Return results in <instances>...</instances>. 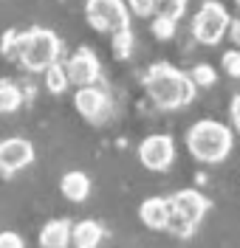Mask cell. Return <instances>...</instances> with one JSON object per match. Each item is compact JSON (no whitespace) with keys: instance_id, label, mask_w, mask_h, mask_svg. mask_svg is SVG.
<instances>
[{"instance_id":"obj_24","label":"cell","mask_w":240,"mask_h":248,"mask_svg":"<svg viewBox=\"0 0 240 248\" xmlns=\"http://www.w3.org/2000/svg\"><path fill=\"white\" fill-rule=\"evenodd\" d=\"M221 65H224V71L232 79H240V51H226Z\"/></svg>"},{"instance_id":"obj_2","label":"cell","mask_w":240,"mask_h":248,"mask_svg":"<svg viewBox=\"0 0 240 248\" xmlns=\"http://www.w3.org/2000/svg\"><path fill=\"white\" fill-rule=\"evenodd\" d=\"M187 150L195 161L201 164H221L229 158L235 136L226 124L215 122V119H201L187 130Z\"/></svg>"},{"instance_id":"obj_22","label":"cell","mask_w":240,"mask_h":248,"mask_svg":"<svg viewBox=\"0 0 240 248\" xmlns=\"http://www.w3.org/2000/svg\"><path fill=\"white\" fill-rule=\"evenodd\" d=\"M184 9H187L184 0H156V12L167 17H176V20L184 17Z\"/></svg>"},{"instance_id":"obj_1","label":"cell","mask_w":240,"mask_h":248,"mask_svg":"<svg viewBox=\"0 0 240 248\" xmlns=\"http://www.w3.org/2000/svg\"><path fill=\"white\" fill-rule=\"evenodd\" d=\"M144 91L159 110H178L195 99L198 85L192 82L190 74L178 71L167 62H159L144 74Z\"/></svg>"},{"instance_id":"obj_16","label":"cell","mask_w":240,"mask_h":248,"mask_svg":"<svg viewBox=\"0 0 240 248\" xmlns=\"http://www.w3.org/2000/svg\"><path fill=\"white\" fill-rule=\"evenodd\" d=\"M43 77H46V91L54 93V96L65 93V91H68V85H71L68 71H65V65H63L60 60L54 62V65H48L46 71H43Z\"/></svg>"},{"instance_id":"obj_6","label":"cell","mask_w":240,"mask_h":248,"mask_svg":"<svg viewBox=\"0 0 240 248\" xmlns=\"http://www.w3.org/2000/svg\"><path fill=\"white\" fill-rule=\"evenodd\" d=\"M74 108H77V113H80L85 122L91 124H105L108 119L113 116V102L111 96L102 91L99 85H82V88H77V93H74Z\"/></svg>"},{"instance_id":"obj_7","label":"cell","mask_w":240,"mask_h":248,"mask_svg":"<svg viewBox=\"0 0 240 248\" xmlns=\"http://www.w3.org/2000/svg\"><path fill=\"white\" fill-rule=\"evenodd\" d=\"M139 161H142L144 170L150 172L170 170L173 161H176V141H173V136H164V133L147 136L139 144Z\"/></svg>"},{"instance_id":"obj_26","label":"cell","mask_w":240,"mask_h":248,"mask_svg":"<svg viewBox=\"0 0 240 248\" xmlns=\"http://www.w3.org/2000/svg\"><path fill=\"white\" fill-rule=\"evenodd\" d=\"M229 119H232V124L240 130V93L232 99V105H229Z\"/></svg>"},{"instance_id":"obj_21","label":"cell","mask_w":240,"mask_h":248,"mask_svg":"<svg viewBox=\"0 0 240 248\" xmlns=\"http://www.w3.org/2000/svg\"><path fill=\"white\" fill-rule=\"evenodd\" d=\"M20 31H15V29H9L6 34H3V40H0V54L3 57H9V60H17L20 57Z\"/></svg>"},{"instance_id":"obj_10","label":"cell","mask_w":240,"mask_h":248,"mask_svg":"<svg viewBox=\"0 0 240 248\" xmlns=\"http://www.w3.org/2000/svg\"><path fill=\"white\" fill-rule=\"evenodd\" d=\"M170 206H173L176 212H181L187 220H192L195 226H198V223L204 220V215L209 212V201L198 192V189H181V192H176V195L170 198Z\"/></svg>"},{"instance_id":"obj_29","label":"cell","mask_w":240,"mask_h":248,"mask_svg":"<svg viewBox=\"0 0 240 248\" xmlns=\"http://www.w3.org/2000/svg\"><path fill=\"white\" fill-rule=\"evenodd\" d=\"M184 3H187V0H184Z\"/></svg>"},{"instance_id":"obj_11","label":"cell","mask_w":240,"mask_h":248,"mask_svg":"<svg viewBox=\"0 0 240 248\" xmlns=\"http://www.w3.org/2000/svg\"><path fill=\"white\" fill-rule=\"evenodd\" d=\"M139 217L147 229L153 232H164L167 217H170V198H147L139 206Z\"/></svg>"},{"instance_id":"obj_9","label":"cell","mask_w":240,"mask_h":248,"mask_svg":"<svg viewBox=\"0 0 240 248\" xmlns=\"http://www.w3.org/2000/svg\"><path fill=\"white\" fill-rule=\"evenodd\" d=\"M34 161V147L26 139H6L0 141V172L9 178L15 172L26 170Z\"/></svg>"},{"instance_id":"obj_28","label":"cell","mask_w":240,"mask_h":248,"mask_svg":"<svg viewBox=\"0 0 240 248\" xmlns=\"http://www.w3.org/2000/svg\"><path fill=\"white\" fill-rule=\"evenodd\" d=\"M235 3H238V6H240V0H235Z\"/></svg>"},{"instance_id":"obj_17","label":"cell","mask_w":240,"mask_h":248,"mask_svg":"<svg viewBox=\"0 0 240 248\" xmlns=\"http://www.w3.org/2000/svg\"><path fill=\"white\" fill-rule=\"evenodd\" d=\"M195 223L192 220H187V217L181 215V212H176L173 206H170V217H167V226H164V232L170 234V237H178V240H190L192 234H195Z\"/></svg>"},{"instance_id":"obj_13","label":"cell","mask_w":240,"mask_h":248,"mask_svg":"<svg viewBox=\"0 0 240 248\" xmlns=\"http://www.w3.org/2000/svg\"><path fill=\"white\" fill-rule=\"evenodd\" d=\"M71 220H48L40 232V246L43 248H65L71 243Z\"/></svg>"},{"instance_id":"obj_14","label":"cell","mask_w":240,"mask_h":248,"mask_svg":"<svg viewBox=\"0 0 240 248\" xmlns=\"http://www.w3.org/2000/svg\"><path fill=\"white\" fill-rule=\"evenodd\" d=\"M102 237H105V232L96 220H80L71 226V243L77 248H96L102 243Z\"/></svg>"},{"instance_id":"obj_8","label":"cell","mask_w":240,"mask_h":248,"mask_svg":"<svg viewBox=\"0 0 240 248\" xmlns=\"http://www.w3.org/2000/svg\"><path fill=\"white\" fill-rule=\"evenodd\" d=\"M65 71H68V79H71V85H94L99 82L102 77V65H99V57H96L91 48H77L74 54H71V60L65 65Z\"/></svg>"},{"instance_id":"obj_23","label":"cell","mask_w":240,"mask_h":248,"mask_svg":"<svg viewBox=\"0 0 240 248\" xmlns=\"http://www.w3.org/2000/svg\"><path fill=\"white\" fill-rule=\"evenodd\" d=\"M130 9V15L136 17H150L156 15V0H125Z\"/></svg>"},{"instance_id":"obj_19","label":"cell","mask_w":240,"mask_h":248,"mask_svg":"<svg viewBox=\"0 0 240 248\" xmlns=\"http://www.w3.org/2000/svg\"><path fill=\"white\" fill-rule=\"evenodd\" d=\"M176 29H178L176 17H167V15H159V12H156V20H153V34H156V40H173V37H176Z\"/></svg>"},{"instance_id":"obj_3","label":"cell","mask_w":240,"mask_h":248,"mask_svg":"<svg viewBox=\"0 0 240 248\" xmlns=\"http://www.w3.org/2000/svg\"><path fill=\"white\" fill-rule=\"evenodd\" d=\"M63 43L54 31L48 29H29L20 37V57L17 62L29 71V74H43L48 65L60 60Z\"/></svg>"},{"instance_id":"obj_12","label":"cell","mask_w":240,"mask_h":248,"mask_svg":"<svg viewBox=\"0 0 240 248\" xmlns=\"http://www.w3.org/2000/svg\"><path fill=\"white\" fill-rule=\"evenodd\" d=\"M60 192L65 195V201H71V203L88 201V195H91V178H88L82 170L65 172L63 181H60Z\"/></svg>"},{"instance_id":"obj_27","label":"cell","mask_w":240,"mask_h":248,"mask_svg":"<svg viewBox=\"0 0 240 248\" xmlns=\"http://www.w3.org/2000/svg\"><path fill=\"white\" fill-rule=\"evenodd\" d=\"M226 34H229V37H232V43H235V46L240 48V20H232V23H229V31H226Z\"/></svg>"},{"instance_id":"obj_15","label":"cell","mask_w":240,"mask_h":248,"mask_svg":"<svg viewBox=\"0 0 240 248\" xmlns=\"http://www.w3.org/2000/svg\"><path fill=\"white\" fill-rule=\"evenodd\" d=\"M23 102H26L23 88L12 79H3L0 82V113H15V110L23 108Z\"/></svg>"},{"instance_id":"obj_20","label":"cell","mask_w":240,"mask_h":248,"mask_svg":"<svg viewBox=\"0 0 240 248\" xmlns=\"http://www.w3.org/2000/svg\"><path fill=\"white\" fill-rule=\"evenodd\" d=\"M192 82L198 85V88H212L215 82H218V74H215V68L212 65H207V62H201V65H195L190 71Z\"/></svg>"},{"instance_id":"obj_18","label":"cell","mask_w":240,"mask_h":248,"mask_svg":"<svg viewBox=\"0 0 240 248\" xmlns=\"http://www.w3.org/2000/svg\"><path fill=\"white\" fill-rule=\"evenodd\" d=\"M133 46H136V37H133L130 26H125V29H119L111 34V48H113V57L116 60H128L130 54H133Z\"/></svg>"},{"instance_id":"obj_5","label":"cell","mask_w":240,"mask_h":248,"mask_svg":"<svg viewBox=\"0 0 240 248\" xmlns=\"http://www.w3.org/2000/svg\"><path fill=\"white\" fill-rule=\"evenodd\" d=\"M85 17L91 29L102 31V34H113V31L130 26V9L125 0H88Z\"/></svg>"},{"instance_id":"obj_4","label":"cell","mask_w":240,"mask_h":248,"mask_svg":"<svg viewBox=\"0 0 240 248\" xmlns=\"http://www.w3.org/2000/svg\"><path fill=\"white\" fill-rule=\"evenodd\" d=\"M229 23H232V17L224 6L218 0H207L192 17V37L201 46H218L229 31Z\"/></svg>"},{"instance_id":"obj_25","label":"cell","mask_w":240,"mask_h":248,"mask_svg":"<svg viewBox=\"0 0 240 248\" xmlns=\"http://www.w3.org/2000/svg\"><path fill=\"white\" fill-rule=\"evenodd\" d=\"M23 237L17 232H0V248H23Z\"/></svg>"}]
</instances>
